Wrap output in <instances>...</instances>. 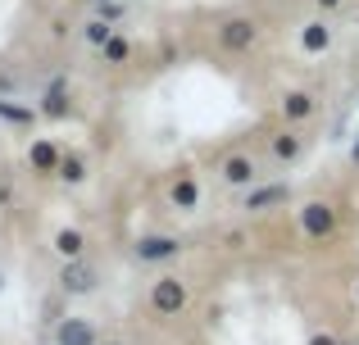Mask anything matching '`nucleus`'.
Masks as SVG:
<instances>
[{
  "mask_svg": "<svg viewBox=\"0 0 359 345\" xmlns=\"http://www.w3.org/2000/svg\"><path fill=\"white\" fill-rule=\"evenodd\" d=\"M187 300H191V291H187L182 277H173V273L155 277V286H150V314L155 318H177L187 309Z\"/></svg>",
  "mask_w": 359,
  "mask_h": 345,
  "instance_id": "f257e3e1",
  "label": "nucleus"
},
{
  "mask_svg": "<svg viewBox=\"0 0 359 345\" xmlns=\"http://www.w3.org/2000/svg\"><path fill=\"white\" fill-rule=\"evenodd\" d=\"M255 41H259V23H255L250 14H232V18L219 23V45L228 55H245Z\"/></svg>",
  "mask_w": 359,
  "mask_h": 345,
  "instance_id": "f03ea898",
  "label": "nucleus"
},
{
  "mask_svg": "<svg viewBox=\"0 0 359 345\" xmlns=\"http://www.w3.org/2000/svg\"><path fill=\"white\" fill-rule=\"evenodd\" d=\"M55 282H60L64 295H91L100 286V268L91 264V259H73V264L60 268V277H55Z\"/></svg>",
  "mask_w": 359,
  "mask_h": 345,
  "instance_id": "7ed1b4c3",
  "label": "nucleus"
},
{
  "mask_svg": "<svg viewBox=\"0 0 359 345\" xmlns=\"http://www.w3.org/2000/svg\"><path fill=\"white\" fill-rule=\"evenodd\" d=\"M132 255H137V264H168V259L182 255V241L168 237V232H150V237H137Z\"/></svg>",
  "mask_w": 359,
  "mask_h": 345,
  "instance_id": "20e7f679",
  "label": "nucleus"
},
{
  "mask_svg": "<svg viewBox=\"0 0 359 345\" xmlns=\"http://www.w3.org/2000/svg\"><path fill=\"white\" fill-rule=\"evenodd\" d=\"M300 232H305L309 241H327L337 232V209L327 200H309L300 204Z\"/></svg>",
  "mask_w": 359,
  "mask_h": 345,
  "instance_id": "39448f33",
  "label": "nucleus"
},
{
  "mask_svg": "<svg viewBox=\"0 0 359 345\" xmlns=\"http://www.w3.org/2000/svg\"><path fill=\"white\" fill-rule=\"evenodd\" d=\"M50 345H100V332L91 318H78V314H69V318L55 323V341Z\"/></svg>",
  "mask_w": 359,
  "mask_h": 345,
  "instance_id": "423d86ee",
  "label": "nucleus"
},
{
  "mask_svg": "<svg viewBox=\"0 0 359 345\" xmlns=\"http://www.w3.org/2000/svg\"><path fill=\"white\" fill-rule=\"evenodd\" d=\"M219 177L228 186H241V191H250V186H259V164L250 160V155H228V160L219 164Z\"/></svg>",
  "mask_w": 359,
  "mask_h": 345,
  "instance_id": "0eeeda50",
  "label": "nucleus"
},
{
  "mask_svg": "<svg viewBox=\"0 0 359 345\" xmlns=\"http://www.w3.org/2000/svg\"><path fill=\"white\" fill-rule=\"evenodd\" d=\"M287 200H291L287 182H269V186H250V191H245V209H250V213L278 209V204H287Z\"/></svg>",
  "mask_w": 359,
  "mask_h": 345,
  "instance_id": "6e6552de",
  "label": "nucleus"
},
{
  "mask_svg": "<svg viewBox=\"0 0 359 345\" xmlns=\"http://www.w3.org/2000/svg\"><path fill=\"white\" fill-rule=\"evenodd\" d=\"M327 45H332V27H327L323 18H314V23L300 27V50L305 55H323Z\"/></svg>",
  "mask_w": 359,
  "mask_h": 345,
  "instance_id": "1a4fd4ad",
  "label": "nucleus"
},
{
  "mask_svg": "<svg viewBox=\"0 0 359 345\" xmlns=\"http://www.w3.org/2000/svg\"><path fill=\"white\" fill-rule=\"evenodd\" d=\"M55 255H60L64 264L82 259V255H87V237H82L78 227H60V232H55Z\"/></svg>",
  "mask_w": 359,
  "mask_h": 345,
  "instance_id": "9d476101",
  "label": "nucleus"
},
{
  "mask_svg": "<svg viewBox=\"0 0 359 345\" xmlns=\"http://www.w3.org/2000/svg\"><path fill=\"white\" fill-rule=\"evenodd\" d=\"M314 114V96L309 91H282V118L287 123H305Z\"/></svg>",
  "mask_w": 359,
  "mask_h": 345,
  "instance_id": "9b49d317",
  "label": "nucleus"
},
{
  "mask_svg": "<svg viewBox=\"0 0 359 345\" xmlns=\"http://www.w3.org/2000/svg\"><path fill=\"white\" fill-rule=\"evenodd\" d=\"M168 200H173V209L191 213L196 204H201V186H196V177H191V173H182V177L173 182V191H168Z\"/></svg>",
  "mask_w": 359,
  "mask_h": 345,
  "instance_id": "f8f14e48",
  "label": "nucleus"
},
{
  "mask_svg": "<svg viewBox=\"0 0 359 345\" xmlns=\"http://www.w3.org/2000/svg\"><path fill=\"white\" fill-rule=\"evenodd\" d=\"M55 177H60L64 186H82V182H87V160H82L78 150H64V155H60V169H55Z\"/></svg>",
  "mask_w": 359,
  "mask_h": 345,
  "instance_id": "ddd939ff",
  "label": "nucleus"
},
{
  "mask_svg": "<svg viewBox=\"0 0 359 345\" xmlns=\"http://www.w3.org/2000/svg\"><path fill=\"white\" fill-rule=\"evenodd\" d=\"M300 155H305V136L300 132H278L273 136V160L278 164H296Z\"/></svg>",
  "mask_w": 359,
  "mask_h": 345,
  "instance_id": "4468645a",
  "label": "nucleus"
},
{
  "mask_svg": "<svg viewBox=\"0 0 359 345\" xmlns=\"http://www.w3.org/2000/svg\"><path fill=\"white\" fill-rule=\"evenodd\" d=\"M60 146H55V141H32V150H27V164H32V169L36 173H55V169H60Z\"/></svg>",
  "mask_w": 359,
  "mask_h": 345,
  "instance_id": "2eb2a0df",
  "label": "nucleus"
},
{
  "mask_svg": "<svg viewBox=\"0 0 359 345\" xmlns=\"http://www.w3.org/2000/svg\"><path fill=\"white\" fill-rule=\"evenodd\" d=\"M36 114H41V118H55V123H60V118H69V96H64V82H55V87L41 96V109H36Z\"/></svg>",
  "mask_w": 359,
  "mask_h": 345,
  "instance_id": "dca6fc26",
  "label": "nucleus"
},
{
  "mask_svg": "<svg viewBox=\"0 0 359 345\" xmlns=\"http://www.w3.org/2000/svg\"><path fill=\"white\" fill-rule=\"evenodd\" d=\"M100 55H105V64H128V55H132V41H128V36H109V41L105 45H100Z\"/></svg>",
  "mask_w": 359,
  "mask_h": 345,
  "instance_id": "f3484780",
  "label": "nucleus"
},
{
  "mask_svg": "<svg viewBox=\"0 0 359 345\" xmlns=\"http://www.w3.org/2000/svg\"><path fill=\"white\" fill-rule=\"evenodd\" d=\"M0 118H5V123H32L36 109H23V105H9V100H0Z\"/></svg>",
  "mask_w": 359,
  "mask_h": 345,
  "instance_id": "a211bd4d",
  "label": "nucleus"
},
{
  "mask_svg": "<svg viewBox=\"0 0 359 345\" xmlns=\"http://www.w3.org/2000/svg\"><path fill=\"white\" fill-rule=\"evenodd\" d=\"M109 36H114V27H109V23H105V18H91V23H87V41H91V45H96V50H100V45H105V41H109Z\"/></svg>",
  "mask_w": 359,
  "mask_h": 345,
  "instance_id": "6ab92c4d",
  "label": "nucleus"
},
{
  "mask_svg": "<svg viewBox=\"0 0 359 345\" xmlns=\"http://www.w3.org/2000/svg\"><path fill=\"white\" fill-rule=\"evenodd\" d=\"M309 345H341V341H337L332 332H314V337H309Z\"/></svg>",
  "mask_w": 359,
  "mask_h": 345,
  "instance_id": "aec40b11",
  "label": "nucleus"
},
{
  "mask_svg": "<svg viewBox=\"0 0 359 345\" xmlns=\"http://www.w3.org/2000/svg\"><path fill=\"white\" fill-rule=\"evenodd\" d=\"M337 5H341V0H318V9H323V14H327V9H337Z\"/></svg>",
  "mask_w": 359,
  "mask_h": 345,
  "instance_id": "412c9836",
  "label": "nucleus"
},
{
  "mask_svg": "<svg viewBox=\"0 0 359 345\" xmlns=\"http://www.w3.org/2000/svg\"><path fill=\"white\" fill-rule=\"evenodd\" d=\"M351 155H355V160H359V141H355V146H351Z\"/></svg>",
  "mask_w": 359,
  "mask_h": 345,
  "instance_id": "4be33fe9",
  "label": "nucleus"
},
{
  "mask_svg": "<svg viewBox=\"0 0 359 345\" xmlns=\"http://www.w3.org/2000/svg\"><path fill=\"white\" fill-rule=\"evenodd\" d=\"M355 300H359V282H355Z\"/></svg>",
  "mask_w": 359,
  "mask_h": 345,
  "instance_id": "5701e85b",
  "label": "nucleus"
},
{
  "mask_svg": "<svg viewBox=\"0 0 359 345\" xmlns=\"http://www.w3.org/2000/svg\"><path fill=\"white\" fill-rule=\"evenodd\" d=\"M105 345H123V341H105Z\"/></svg>",
  "mask_w": 359,
  "mask_h": 345,
  "instance_id": "b1692460",
  "label": "nucleus"
},
{
  "mask_svg": "<svg viewBox=\"0 0 359 345\" xmlns=\"http://www.w3.org/2000/svg\"><path fill=\"white\" fill-rule=\"evenodd\" d=\"M96 5H105V0H96Z\"/></svg>",
  "mask_w": 359,
  "mask_h": 345,
  "instance_id": "393cba45",
  "label": "nucleus"
}]
</instances>
